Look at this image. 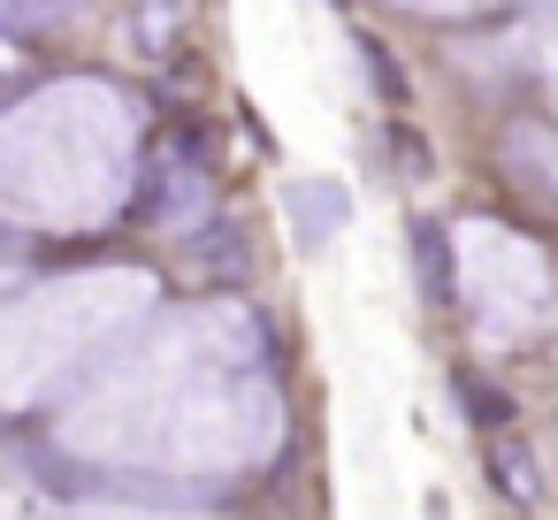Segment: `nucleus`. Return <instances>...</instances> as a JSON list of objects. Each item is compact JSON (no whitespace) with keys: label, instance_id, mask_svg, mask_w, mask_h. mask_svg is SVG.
<instances>
[{"label":"nucleus","instance_id":"obj_1","mask_svg":"<svg viewBox=\"0 0 558 520\" xmlns=\"http://www.w3.org/2000/svg\"><path fill=\"white\" fill-rule=\"evenodd\" d=\"M131 192V123L108 85H54L0 123V215L93 230Z\"/></svg>","mask_w":558,"mask_h":520},{"label":"nucleus","instance_id":"obj_2","mask_svg":"<svg viewBox=\"0 0 558 520\" xmlns=\"http://www.w3.org/2000/svg\"><path fill=\"white\" fill-rule=\"evenodd\" d=\"M146 306V276H77L47 299H24L0 314V398L39 390L62 360H77L93 337H108L123 314Z\"/></svg>","mask_w":558,"mask_h":520},{"label":"nucleus","instance_id":"obj_3","mask_svg":"<svg viewBox=\"0 0 558 520\" xmlns=\"http://www.w3.org/2000/svg\"><path fill=\"white\" fill-rule=\"evenodd\" d=\"M459 283H474V306L497 337L535 329L550 314V268L527 238L497 230V222H466L459 230Z\"/></svg>","mask_w":558,"mask_h":520},{"label":"nucleus","instance_id":"obj_4","mask_svg":"<svg viewBox=\"0 0 558 520\" xmlns=\"http://www.w3.org/2000/svg\"><path fill=\"white\" fill-rule=\"evenodd\" d=\"M344 215H352V199H344V184H291V222H299V245L306 253H322L337 230H344Z\"/></svg>","mask_w":558,"mask_h":520},{"label":"nucleus","instance_id":"obj_5","mask_svg":"<svg viewBox=\"0 0 558 520\" xmlns=\"http://www.w3.org/2000/svg\"><path fill=\"white\" fill-rule=\"evenodd\" d=\"M489 474H505V489H512V497H543V482H535V459H527V444H497V451H489Z\"/></svg>","mask_w":558,"mask_h":520},{"label":"nucleus","instance_id":"obj_6","mask_svg":"<svg viewBox=\"0 0 558 520\" xmlns=\"http://www.w3.org/2000/svg\"><path fill=\"white\" fill-rule=\"evenodd\" d=\"M367 70L383 77V93H390V100H405V77H398V62H390V55H383L375 39H367Z\"/></svg>","mask_w":558,"mask_h":520},{"label":"nucleus","instance_id":"obj_7","mask_svg":"<svg viewBox=\"0 0 558 520\" xmlns=\"http://www.w3.org/2000/svg\"><path fill=\"white\" fill-rule=\"evenodd\" d=\"M0 62H9V55H0Z\"/></svg>","mask_w":558,"mask_h":520}]
</instances>
